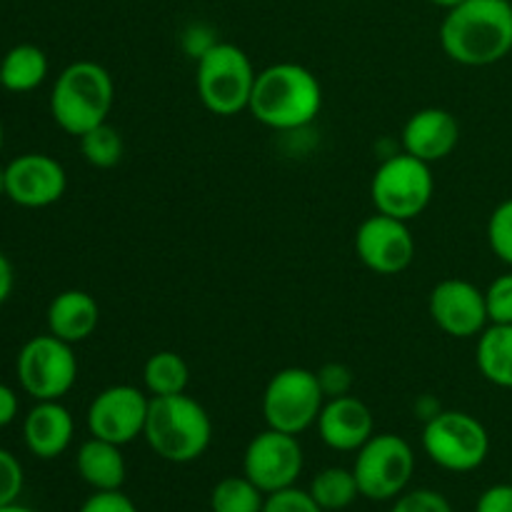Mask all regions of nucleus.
Segmentation results:
<instances>
[{"label": "nucleus", "mask_w": 512, "mask_h": 512, "mask_svg": "<svg viewBox=\"0 0 512 512\" xmlns=\"http://www.w3.org/2000/svg\"><path fill=\"white\" fill-rule=\"evenodd\" d=\"M440 45L450 60L468 68L500 63L512 53V3L463 0L443 18Z\"/></svg>", "instance_id": "nucleus-1"}, {"label": "nucleus", "mask_w": 512, "mask_h": 512, "mask_svg": "<svg viewBox=\"0 0 512 512\" xmlns=\"http://www.w3.org/2000/svg\"><path fill=\"white\" fill-rule=\"evenodd\" d=\"M323 108L320 80L298 63H275L255 78L248 110L273 130H298L313 123Z\"/></svg>", "instance_id": "nucleus-2"}, {"label": "nucleus", "mask_w": 512, "mask_h": 512, "mask_svg": "<svg viewBox=\"0 0 512 512\" xmlns=\"http://www.w3.org/2000/svg\"><path fill=\"white\" fill-rule=\"evenodd\" d=\"M115 103V85L108 70L95 60H75L55 78L50 90V115L68 135H85L108 123Z\"/></svg>", "instance_id": "nucleus-3"}, {"label": "nucleus", "mask_w": 512, "mask_h": 512, "mask_svg": "<svg viewBox=\"0 0 512 512\" xmlns=\"http://www.w3.org/2000/svg\"><path fill=\"white\" fill-rule=\"evenodd\" d=\"M143 438L158 458L178 465L193 463L210 448L213 423L208 410L185 393L150 398Z\"/></svg>", "instance_id": "nucleus-4"}, {"label": "nucleus", "mask_w": 512, "mask_h": 512, "mask_svg": "<svg viewBox=\"0 0 512 512\" xmlns=\"http://www.w3.org/2000/svg\"><path fill=\"white\" fill-rule=\"evenodd\" d=\"M258 73L243 48L233 43H215L198 58L195 85L205 108L215 115H238L248 110Z\"/></svg>", "instance_id": "nucleus-5"}, {"label": "nucleus", "mask_w": 512, "mask_h": 512, "mask_svg": "<svg viewBox=\"0 0 512 512\" xmlns=\"http://www.w3.org/2000/svg\"><path fill=\"white\" fill-rule=\"evenodd\" d=\"M423 450L448 473H470L485 463L490 435L478 418L463 410H443L425 423Z\"/></svg>", "instance_id": "nucleus-6"}, {"label": "nucleus", "mask_w": 512, "mask_h": 512, "mask_svg": "<svg viewBox=\"0 0 512 512\" xmlns=\"http://www.w3.org/2000/svg\"><path fill=\"white\" fill-rule=\"evenodd\" d=\"M435 180L430 165L410 153L393 155L373 175L370 198L378 213L398 220H413L433 200Z\"/></svg>", "instance_id": "nucleus-7"}, {"label": "nucleus", "mask_w": 512, "mask_h": 512, "mask_svg": "<svg viewBox=\"0 0 512 512\" xmlns=\"http://www.w3.org/2000/svg\"><path fill=\"white\" fill-rule=\"evenodd\" d=\"M353 473L363 498L395 500L413 480L415 453L400 435L378 433L358 450Z\"/></svg>", "instance_id": "nucleus-8"}, {"label": "nucleus", "mask_w": 512, "mask_h": 512, "mask_svg": "<svg viewBox=\"0 0 512 512\" xmlns=\"http://www.w3.org/2000/svg\"><path fill=\"white\" fill-rule=\"evenodd\" d=\"M325 393L318 375L308 368H285L270 378L263 393V415L268 428L300 435L318 423Z\"/></svg>", "instance_id": "nucleus-9"}, {"label": "nucleus", "mask_w": 512, "mask_h": 512, "mask_svg": "<svg viewBox=\"0 0 512 512\" xmlns=\"http://www.w3.org/2000/svg\"><path fill=\"white\" fill-rule=\"evenodd\" d=\"M20 388L38 400H60L73 390L78 380V358L73 345L53 333L35 335L20 348L15 360Z\"/></svg>", "instance_id": "nucleus-10"}, {"label": "nucleus", "mask_w": 512, "mask_h": 512, "mask_svg": "<svg viewBox=\"0 0 512 512\" xmlns=\"http://www.w3.org/2000/svg\"><path fill=\"white\" fill-rule=\"evenodd\" d=\"M303 448L298 435L280 433V430H263L248 443L243 455L245 478L253 480L265 495L278 490L293 488L303 473Z\"/></svg>", "instance_id": "nucleus-11"}, {"label": "nucleus", "mask_w": 512, "mask_h": 512, "mask_svg": "<svg viewBox=\"0 0 512 512\" xmlns=\"http://www.w3.org/2000/svg\"><path fill=\"white\" fill-rule=\"evenodd\" d=\"M150 398L133 385H110L100 390L88 408V430L93 438L115 445L133 443L143 435Z\"/></svg>", "instance_id": "nucleus-12"}, {"label": "nucleus", "mask_w": 512, "mask_h": 512, "mask_svg": "<svg viewBox=\"0 0 512 512\" xmlns=\"http://www.w3.org/2000/svg\"><path fill=\"white\" fill-rule=\"evenodd\" d=\"M428 313L450 338L468 340L490 325L485 290L460 278H448L430 290Z\"/></svg>", "instance_id": "nucleus-13"}, {"label": "nucleus", "mask_w": 512, "mask_h": 512, "mask_svg": "<svg viewBox=\"0 0 512 512\" xmlns=\"http://www.w3.org/2000/svg\"><path fill=\"white\" fill-rule=\"evenodd\" d=\"M355 250L360 263L373 273L398 275L413 263L415 238L405 220L378 213L360 223L355 233Z\"/></svg>", "instance_id": "nucleus-14"}, {"label": "nucleus", "mask_w": 512, "mask_h": 512, "mask_svg": "<svg viewBox=\"0 0 512 512\" xmlns=\"http://www.w3.org/2000/svg\"><path fill=\"white\" fill-rule=\"evenodd\" d=\"M5 195L20 208H48L68 188L65 168L45 153H25L5 165Z\"/></svg>", "instance_id": "nucleus-15"}, {"label": "nucleus", "mask_w": 512, "mask_h": 512, "mask_svg": "<svg viewBox=\"0 0 512 512\" xmlns=\"http://www.w3.org/2000/svg\"><path fill=\"white\" fill-rule=\"evenodd\" d=\"M320 440L338 453H358L375 435V420L368 405L353 395L325 400L318 415Z\"/></svg>", "instance_id": "nucleus-16"}, {"label": "nucleus", "mask_w": 512, "mask_h": 512, "mask_svg": "<svg viewBox=\"0 0 512 512\" xmlns=\"http://www.w3.org/2000/svg\"><path fill=\"white\" fill-rule=\"evenodd\" d=\"M460 143V125L450 110L423 108L403 128V148L423 163L445 160Z\"/></svg>", "instance_id": "nucleus-17"}, {"label": "nucleus", "mask_w": 512, "mask_h": 512, "mask_svg": "<svg viewBox=\"0 0 512 512\" xmlns=\"http://www.w3.org/2000/svg\"><path fill=\"white\" fill-rule=\"evenodd\" d=\"M73 435V415L60 400H38L25 415L23 440L35 458L55 460L70 448Z\"/></svg>", "instance_id": "nucleus-18"}, {"label": "nucleus", "mask_w": 512, "mask_h": 512, "mask_svg": "<svg viewBox=\"0 0 512 512\" xmlns=\"http://www.w3.org/2000/svg\"><path fill=\"white\" fill-rule=\"evenodd\" d=\"M100 323V308L85 290H63L48 305V333L75 345L88 340Z\"/></svg>", "instance_id": "nucleus-19"}, {"label": "nucleus", "mask_w": 512, "mask_h": 512, "mask_svg": "<svg viewBox=\"0 0 512 512\" xmlns=\"http://www.w3.org/2000/svg\"><path fill=\"white\" fill-rule=\"evenodd\" d=\"M75 468L83 483H88L93 490H120L128 475L120 445L93 438V435L80 445L75 455Z\"/></svg>", "instance_id": "nucleus-20"}, {"label": "nucleus", "mask_w": 512, "mask_h": 512, "mask_svg": "<svg viewBox=\"0 0 512 512\" xmlns=\"http://www.w3.org/2000/svg\"><path fill=\"white\" fill-rule=\"evenodd\" d=\"M48 55L33 43H20L0 58V88L10 93H30L48 78Z\"/></svg>", "instance_id": "nucleus-21"}, {"label": "nucleus", "mask_w": 512, "mask_h": 512, "mask_svg": "<svg viewBox=\"0 0 512 512\" xmlns=\"http://www.w3.org/2000/svg\"><path fill=\"white\" fill-rule=\"evenodd\" d=\"M475 360L488 383L512 390V325L490 323L478 335Z\"/></svg>", "instance_id": "nucleus-22"}, {"label": "nucleus", "mask_w": 512, "mask_h": 512, "mask_svg": "<svg viewBox=\"0 0 512 512\" xmlns=\"http://www.w3.org/2000/svg\"><path fill=\"white\" fill-rule=\"evenodd\" d=\"M190 380L188 363L183 355L173 350H158L150 355L143 365V383L148 388L150 398H165V395L185 393Z\"/></svg>", "instance_id": "nucleus-23"}, {"label": "nucleus", "mask_w": 512, "mask_h": 512, "mask_svg": "<svg viewBox=\"0 0 512 512\" xmlns=\"http://www.w3.org/2000/svg\"><path fill=\"white\" fill-rule=\"evenodd\" d=\"M308 493L313 495V500L323 508V512H335L350 508L360 495V490L353 470L325 468L315 475Z\"/></svg>", "instance_id": "nucleus-24"}, {"label": "nucleus", "mask_w": 512, "mask_h": 512, "mask_svg": "<svg viewBox=\"0 0 512 512\" xmlns=\"http://www.w3.org/2000/svg\"><path fill=\"white\" fill-rule=\"evenodd\" d=\"M265 493L243 475L223 478L210 493V510L213 512H263Z\"/></svg>", "instance_id": "nucleus-25"}, {"label": "nucleus", "mask_w": 512, "mask_h": 512, "mask_svg": "<svg viewBox=\"0 0 512 512\" xmlns=\"http://www.w3.org/2000/svg\"><path fill=\"white\" fill-rule=\"evenodd\" d=\"M80 153H83V158L93 168H115L120 158H123V138H120V133L113 125L103 123L98 128L88 130L85 135H80Z\"/></svg>", "instance_id": "nucleus-26"}, {"label": "nucleus", "mask_w": 512, "mask_h": 512, "mask_svg": "<svg viewBox=\"0 0 512 512\" xmlns=\"http://www.w3.org/2000/svg\"><path fill=\"white\" fill-rule=\"evenodd\" d=\"M488 243L490 250L503 260L505 265H512V198L500 203L493 210L488 220Z\"/></svg>", "instance_id": "nucleus-27"}, {"label": "nucleus", "mask_w": 512, "mask_h": 512, "mask_svg": "<svg viewBox=\"0 0 512 512\" xmlns=\"http://www.w3.org/2000/svg\"><path fill=\"white\" fill-rule=\"evenodd\" d=\"M488 318L495 325H512V273L500 275L485 290Z\"/></svg>", "instance_id": "nucleus-28"}, {"label": "nucleus", "mask_w": 512, "mask_h": 512, "mask_svg": "<svg viewBox=\"0 0 512 512\" xmlns=\"http://www.w3.org/2000/svg\"><path fill=\"white\" fill-rule=\"evenodd\" d=\"M23 483L25 475L20 460L13 453L0 448V508L18 503L20 493H23Z\"/></svg>", "instance_id": "nucleus-29"}, {"label": "nucleus", "mask_w": 512, "mask_h": 512, "mask_svg": "<svg viewBox=\"0 0 512 512\" xmlns=\"http://www.w3.org/2000/svg\"><path fill=\"white\" fill-rule=\"evenodd\" d=\"M263 512H323V508L315 503L308 490H298L293 485V488L270 493L265 498Z\"/></svg>", "instance_id": "nucleus-30"}, {"label": "nucleus", "mask_w": 512, "mask_h": 512, "mask_svg": "<svg viewBox=\"0 0 512 512\" xmlns=\"http://www.w3.org/2000/svg\"><path fill=\"white\" fill-rule=\"evenodd\" d=\"M390 512H453V508H450L445 495L428 488H420L398 495V500H395L393 510Z\"/></svg>", "instance_id": "nucleus-31"}, {"label": "nucleus", "mask_w": 512, "mask_h": 512, "mask_svg": "<svg viewBox=\"0 0 512 512\" xmlns=\"http://www.w3.org/2000/svg\"><path fill=\"white\" fill-rule=\"evenodd\" d=\"M315 375H318L325 400L343 398V395H350V390H353V370L343 363H325Z\"/></svg>", "instance_id": "nucleus-32"}, {"label": "nucleus", "mask_w": 512, "mask_h": 512, "mask_svg": "<svg viewBox=\"0 0 512 512\" xmlns=\"http://www.w3.org/2000/svg\"><path fill=\"white\" fill-rule=\"evenodd\" d=\"M78 512H138L123 490H95Z\"/></svg>", "instance_id": "nucleus-33"}, {"label": "nucleus", "mask_w": 512, "mask_h": 512, "mask_svg": "<svg viewBox=\"0 0 512 512\" xmlns=\"http://www.w3.org/2000/svg\"><path fill=\"white\" fill-rule=\"evenodd\" d=\"M475 512H512V485H493L485 490Z\"/></svg>", "instance_id": "nucleus-34"}, {"label": "nucleus", "mask_w": 512, "mask_h": 512, "mask_svg": "<svg viewBox=\"0 0 512 512\" xmlns=\"http://www.w3.org/2000/svg\"><path fill=\"white\" fill-rule=\"evenodd\" d=\"M18 410H20V403L15 390L8 388L5 383H0V428L13 423V420L18 418Z\"/></svg>", "instance_id": "nucleus-35"}, {"label": "nucleus", "mask_w": 512, "mask_h": 512, "mask_svg": "<svg viewBox=\"0 0 512 512\" xmlns=\"http://www.w3.org/2000/svg\"><path fill=\"white\" fill-rule=\"evenodd\" d=\"M13 283H15V275H13V265L10 260L0 253V305L10 298L13 293Z\"/></svg>", "instance_id": "nucleus-36"}, {"label": "nucleus", "mask_w": 512, "mask_h": 512, "mask_svg": "<svg viewBox=\"0 0 512 512\" xmlns=\"http://www.w3.org/2000/svg\"><path fill=\"white\" fill-rule=\"evenodd\" d=\"M430 3H433V5H438V8H445V10H450V8H455V5H460V3H463V0H430Z\"/></svg>", "instance_id": "nucleus-37"}, {"label": "nucleus", "mask_w": 512, "mask_h": 512, "mask_svg": "<svg viewBox=\"0 0 512 512\" xmlns=\"http://www.w3.org/2000/svg\"><path fill=\"white\" fill-rule=\"evenodd\" d=\"M0 512H35V510H30V508H23V505L13 503V505H5V508H0Z\"/></svg>", "instance_id": "nucleus-38"}, {"label": "nucleus", "mask_w": 512, "mask_h": 512, "mask_svg": "<svg viewBox=\"0 0 512 512\" xmlns=\"http://www.w3.org/2000/svg\"><path fill=\"white\" fill-rule=\"evenodd\" d=\"M3 145H5V130H3V120H0V155H3Z\"/></svg>", "instance_id": "nucleus-39"}, {"label": "nucleus", "mask_w": 512, "mask_h": 512, "mask_svg": "<svg viewBox=\"0 0 512 512\" xmlns=\"http://www.w3.org/2000/svg\"><path fill=\"white\" fill-rule=\"evenodd\" d=\"M0 195H5V170L0 168Z\"/></svg>", "instance_id": "nucleus-40"}, {"label": "nucleus", "mask_w": 512, "mask_h": 512, "mask_svg": "<svg viewBox=\"0 0 512 512\" xmlns=\"http://www.w3.org/2000/svg\"><path fill=\"white\" fill-rule=\"evenodd\" d=\"M510 485H512V480H510Z\"/></svg>", "instance_id": "nucleus-41"}]
</instances>
